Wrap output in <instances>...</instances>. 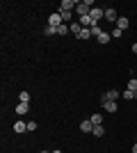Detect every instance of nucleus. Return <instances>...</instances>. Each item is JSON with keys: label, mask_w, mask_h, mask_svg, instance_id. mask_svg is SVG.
<instances>
[{"label": "nucleus", "mask_w": 137, "mask_h": 153, "mask_svg": "<svg viewBox=\"0 0 137 153\" xmlns=\"http://www.w3.org/2000/svg\"><path fill=\"white\" fill-rule=\"evenodd\" d=\"M80 130H82V133H91V130H94V123H91L89 119H85V121L80 123Z\"/></svg>", "instance_id": "10"}, {"label": "nucleus", "mask_w": 137, "mask_h": 153, "mask_svg": "<svg viewBox=\"0 0 137 153\" xmlns=\"http://www.w3.org/2000/svg\"><path fill=\"white\" fill-rule=\"evenodd\" d=\"M128 25H130V21L126 19V16H119V21H117V27H119V30L124 32V30H126Z\"/></svg>", "instance_id": "8"}, {"label": "nucleus", "mask_w": 137, "mask_h": 153, "mask_svg": "<svg viewBox=\"0 0 137 153\" xmlns=\"http://www.w3.org/2000/svg\"><path fill=\"white\" fill-rule=\"evenodd\" d=\"M91 135H96V137H103V135H105V126H94Z\"/></svg>", "instance_id": "17"}, {"label": "nucleus", "mask_w": 137, "mask_h": 153, "mask_svg": "<svg viewBox=\"0 0 137 153\" xmlns=\"http://www.w3.org/2000/svg\"><path fill=\"white\" fill-rule=\"evenodd\" d=\"M119 98V91L117 89H110V91H105L103 96H101V103H107V101H117Z\"/></svg>", "instance_id": "5"}, {"label": "nucleus", "mask_w": 137, "mask_h": 153, "mask_svg": "<svg viewBox=\"0 0 137 153\" xmlns=\"http://www.w3.org/2000/svg\"><path fill=\"white\" fill-rule=\"evenodd\" d=\"M50 153H62V151H50Z\"/></svg>", "instance_id": "28"}, {"label": "nucleus", "mask_w": 137, "mask_h": 153, "mask_svg": "<svg viewBox=\"0 0 137 153\" xmlns=\"http://www.w3.org/2000/svg\"><path fill=\"white\" fill-rule=\"evenodd\" d=\"M25 130H27V123H23V121H16V123H14V133H25Z\"/></svg>", "instance_id": "12"}, {"label": "nucleus", "mask_w": 137, "mask_h": 153, "mask_svg": "<svg viewBox=\"0 0 137 153\" xmlns=\"http://www.w3.org/2000/svg\"><path fill=\"white\" fill-rule=\"evenodd\" d=\"M105 19L110 21V23H117V21H119L117 9H114V7H107V9H105Z\"/></svg>", "instance_id": "6"}, {"label": "nucleus", "mask_w": 137, "mask_h": 153, "mask_svg": "<svg viewBox=\"0 0 137 153\" xmlns=\"http://www.w3.org/2000/svg\"><path fill=\"white\" fill-rule=\"evenodd\" d=\"M89 9H91V0H82V2H78V7H76L78 19H82V16H89Z\"/></svg>", "instance_id": "1"}, {"label": "nucleus", "mask_w": 137, "mask_h": 153, "mask_svg": "<svg viewBox=\"0 0 137 153\" xmlns=\"http://www.w3.org/2000/svg\"><path fill=\"white\" fill-rule=\"evenodd\" d=\"M62 23H64V21H62V14H59V12H55V14H50V16H48V25L59 27Z\"/></svg>", "instance_id": "4"}, {"label": "nucleus", "mask_w": 137, "mask_h": 153, "mask_svg": "<svg viewBox=\"0 0 137 153\" xmlns=\"http://www.w3.org/2000/svg\"><path fill=\"white\" fill-rule=\"evenodd\" d=\"M27 112H30V105H27V103H19V105H16V114L19 117L27 114Z\"/></svg>", "instance_id": "7"}, {"label": "nucleus", "mask_w": 137, "mask_h": 153, "mask_svg": "<svg viewBox=\"0 0 137 153\" xmlns=\"http://www.w3.org/2000/svg\"><path fill=\"white\" fill-rule=\"evenodd\" d=\"M103 108H105V112H117V101H107V103H103Z\"/></svg>", "instance_id": "11"}, {"label": "nucleus", "mask_w": 137, "mask_h": 153, "mask_svg": "<svg viewBox=\"0 0 137 153\" xmlns=\"http://www.w3.org/2000/svg\"><path fill=\"white\" fill-rule=\"evenodd\" d=\"M128 89L130 91H137V80L133 78V80H128Z\"/></svg>", "instance_id": "22"}, {"label": "nucleus", "mask_w": 137, "mask_h": 153, "mask_svg": "<svg viewBox=\"0 0 137 153\" xmlns=\"http://www.w3.org/2000/svg\"><path fill=\"white\" fill-rule=\"evenodd\" d=\"M133 53H135V55H137V44H133Z\"/></svg>", "instance_id": "26"}, {"label": "nucleus", "mask_w": 137, "mask_h": 153, "mask_svg": "<svg viewBox=\"0 0 137 153\" xmlns=\"http://www.w3.org/2000/svg\"><path fill=\"white\" fill-rule=\"evenodd\" d=\"M110 39H112V34H110V32H103V34H101V37H98L96 41H98V44H110Z\"/></svg>", "instance_id": "13"}, {"label": "nucleus", "mask_w": 137, "mask_h": 153, "mask_svg": "<svg viewBox=\"0 0 137 153\" xmlns=\"http://www.w3.org/2000/svg\"><path fill=\"white\" fill-rule=\"evenodd\" d=\"M27 130H37V121H27Z\"/></svg>", "instance_id": "25"}, {"label": "nucleus", "mask_w": 137, "mask_h": 153, "mask_svg": "<svg viewBox=\"0 0 137 153\" xmlns=\"http://www.w3.org/2000/svg\"><path fill=\"white\" fill-rule=\"evenodd\" d=\"M101 34H103V30H101V25H98V23H94V25H91V37H101Z\"/></svg>", "instance_id": "15"}, {"label": "nucleus", "mask_w": 137, "mask_h": 153, "mask_svg": "<svg viewBox=\"0 0 137 153\" xmlns=\"http://www.w3.org/2000/svg\"><path fill=\"white\" fill-rule=\"evenodd\" d=\"M41 153H50V151H41Z\"/></svg>", "instance_id": "29"}, {"label": "nucleus", "mask_w": 137, "mask_h": 153, "mask_svg": "<svg viewBox=\"0 0 137 153\" xmlns=\"http://www.w3.org/2000/svg\"><path fill=\"white\" fill-rule=\"evenodd\" d=\"M110 34H112V39H119V37H121V34H124V32L119 30V27H114V30H112Z\"/></svg>", "instance_id": "23"}, {"label": "nucleus", "mask_w": 137, "mask_h": 153, "mask_svg": "<svg viewBox=\"0 0 137 153\" xmlns=\"http://www.w3.org/2000/svg\"><path fill=\"white\" fill-rule=\"evenodd\" d=\"M21 103H30V94H27V91H21Z\"/></svg>", "instance_id": "21"}, {"label": "nucleus", "mask_w": 137, "mask_h": 153, "mask_svg": "<svg viewBox=\"0 0 137 153\" xmlns=\"http://www.w3.org/2000/svg\"><path fill=\"white\" fill-rule=\"evenodd\" d=\"M62 14V21H69V23H73V12H59Z\"/></svg>", "instance_id": "19"}, {"label": "nucleus", "mask_w": 137, "mask_h": 153, "mask_svg": "<svg viewBox=\"0 0 137 153\" xmlns=\"http://www.w3.org/2000/svg\"><path fill=\"white\" fill-rule=\"evenodd\" d=\"M89 19L94 21V23H98L101 19H105V9L103 7H91L89 9Z\"/></svg>", "instance_id": "2"}, {"label": "nucleus", "mask_w": 137, "mask_h": 153, "mask_svg": "<svg viewBox=\"0 0 137 153\" xmlns=\"http://www.w3.org/2000/svg\"><path fill=\"white\" fill-rule=\"evenodd\" d=\"M91 37V27H82V32H80V37L78 39H82V41H87V39Z\"/></svg>", "instance_id": "16"}, {"label": "nucleus", "mask_w": 137, "mask_h": 153, "mask_svg": "<svg viewBox=\"0 0 137 153\" xmlns=\"http://www.w3.org/2000/svg\"><path fill=\"white\" fill-rule=\"evenodd\" d=\"M44 34H46V37H53V34H57V27L46 25V27H44Z\"/></svg>", "instance_id": "18"}, {"label": "nucleus", "mask_w": 137, "mask_h": 153, "mask_svg": "<svg viewBox=\"0 0 137 153\" xmlns=\"http://www.w3.org/2000/svg\"><path fill=\"white\" fill-rule=\"evenodd\" d=\"M124 98H128V101H135V94H133L130 89H126V91H124Z\"/></svg>", "instance_id": "24"}, {"label": "nucleus", "mask_w": 137, "mask_h": 153, "mask_svg": "<svg viewBox=\"0 0 137 153\" xmlns=\"http://www.w3.org/2000/svg\"><path fill=\"white\" fill-rule=\"evenodd\" d=\"M89 121L94 123V126H103V117H101V114H91Z\"/></svg>", "instance_id": "14"}, {"label": "nucleus", "mask_w": 137, "mask_h": 153, "mask_svg": "<svg viewBox=\"0 0 137 153\" xmlns=\"http://www.w3.org/2000/svg\"><path fill=\"white\" fill-rule=\"evenodd\" d=\"M78 7V0H62L59 2V12H73Z\"/></svg>", "instance_id": "3"}, {"label": "nucleus", "mask_w": 137, "mask_h": 153, "mask_svg": "<svg viewBox=\"0 0 137 153\" xmlns=\"http://www.w3.org/2000/svg\"><path fill=\"white\" fill-rule=\"evenodd\" d=\"M69 30H71V32H73V34H76V37H80V32H82V25H80L78 21H73L71 25H69Z\"/></svg>", "instance_id": "9"}, {"label": "nucleus", "mask_w": 137, "mask_h": 153, "mask_svg": "<svg viewBox=\"0 0 137 153\" xmlns=\"http://www.w3.org/2000/svg\"><path fill=\"white\" fill-rule=\"evenodd\" d=\"M133 153H137V142H135V144H133Z\"/></svg>", "instance_id": "27"}, {"label": "nucleus", "mask_w": 137, "mask_h": 153, "mask_svg": "<svg viewBox=\"0 0 137 153\" xmlns=\"http://www.w3.org/2000/svg\"><path fill=\"white\" fill-rule=\"evenodd\" d=\"M66 32H71V30H69V25H59L57 27V34H59V37H64Z\"/></svg>", "instance_id": "20"}]
</instances>
